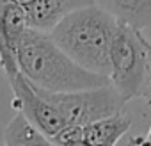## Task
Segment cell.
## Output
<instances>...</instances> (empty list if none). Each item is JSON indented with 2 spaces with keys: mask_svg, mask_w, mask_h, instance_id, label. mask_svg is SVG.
Returning a JSON list of instances; mask_svg holds the SVG:
<instances>
[{
  "mask_svg": "<svg viewBox=\"0 0 151 146\" xmlns=\"http://www.w3.org/2000/svg\"><path fill=\"white\" fill-rule=\"evenodd\" d=\"M135 141H140V142H146V144H151V126H149V130H147V135H146L144 139H135Z\"/></svg>",
  "mask_w": 151,
  "mask_h": 146,
  "instance_id": "13",
  "label": "cell"
},
{
  "mask_svg": "<svg viewBox=\"0 0 151 146\" xmlns=\"http://www.w3.org/2000/svg\"><path fill=\"white\" fill-rule=\"evenodd\" d=\"M52 144H86V128H84V125L66 123L52 137Z\"/></svg>",
  "mask_w": 151,
  "mask_h": 146,
  "instance_id": "11",
  "label": "cell"
},
{
  "mask_svg": "<svg viewBox=\"0 0 151 146\" xmlns=\"http://www.w3.org/2000/svg\"><path fill=\"white\" fill-rule=\"evenodd\" d=\"M30 27L25 6L13 0H0V55H18V45Z\"/></svg>",
  "mask_w": 151,
  "mask_h": 146,
  "instance_id": "6",
  "label": "cell"
},
{
  "mask_svg": "<svg viewBox=\"0 0 151 146\" xmlns=\"http://www.w3.org/2000/svg\"><path fill=\"white\" fill-rule=\"evenodd\" d=\"M4 75H6L9 87L13 91V96H14L11 107L14 111L23 112L52 141V137L68 123L64 119V116L60 114V111L36 91V87L30 84V80L23 75L20 66L4 71Z\"/></svg>",
  "mask_w": 151,
  "mask_h": 146,
  "instance_id": "5",
  "label": "cell"
},
{
  "mask_svg": "<svg viewBox=\"0 0 151 146\" xmlns=\"http://www.w3.org/2000/svg\"><path fill=\"white\" fill-rule=\"evenodd\" d=\"M36 91L50 103H53L68 123L75 125H89L96 119L117 114L126 105V100L110 82L98 87H87L77 91L53 93L41 87H36Z\"/></svg>",
  "mask_w": 151,
  "mask_h": 146,
  "instance_id": "4",
  "label": "cell"
},
{
  "mask_svg": "<svg viewBox=\"0 0 151 146\" xmlns=\"http://www.w3.org/2000/svg\"><path fill=\"white\" fill-rule=\"evenodd\" d=\"M144 100H146V102H147V103L151 105V95H147V96H144Z\"/></svg>",
  "mask_w": 151,
  "mask_h": 146,
  "instance_id": "15",
  "label": "cell"
},
{
  "mask_svg": "<svg viewBox=\"0 0 151 146\" xmlns=\"http://www.w3.org/2000/svg\"><path fill=\"white\" fill-rule=\"evenodd\" d=\"M146 71L147 52L142 30L119 22L110 48V84L126 102L142 98Z\"/></svg>",
  "mask_w": 151,
  "mask_h": 146,
  "instance_id": "3",
  "label": "cell"
},
{
  "mask_svg": "<svg viewBox=\"0 0 151 146\" xmlns=\"http://www.w3.org/2000/svg\"><path fill=\"white\" fill-rule=\"evenodd\" d=\"M13 2H16V4H20V6H25V7H27L30 2H34V0H13Z\"/></svg>",
  "mask_w": 151,
  "mask_h": 146,
  "instance_id": "14",
  "label": "cell"
},
{
  "mask_svg": "<svg viewBox=\"0 0 151 146\" xmlns=\"http://www.w3.org/2000/svg\"><path fill=\"white\" fill-rule=\"evenodd\" d=\"M96 0H34L25 9L32 29L50 32L64 16L75 9L94 4Z\"/></svg>",
  "mask_w": 151,
  "mask_h": 146,
  "instance_id": "7",
  "label": "cell"
},
{
  "mask_svg": "<svg viewBox=\"0 0 151 146\" xmlns=\"http://www.w3.org/2000/svg\"><path fill=\"white\" fill-rule=\"evenodd\" d=\"M4 142L6 144H14V146H22V144H27V146L52 144V141L20 111L6 126Z\"/></svg>",
  "mask_w": 151,
  "mask_h": 146,
  "instance_id": "10",
  "label": "cell"
},
{
  "mask_svg": "<svg viewBox=\"0 0 151 146\" xmlns=\"http://www.w3.org/2000/svg\"><path fill=\"white\" fill-rule=\"evenodd\" d=\"M18 64L30 84L53 93L98 87L110 82L107 75L75 62L50 32L32 27L27 29L18 45Z\"/></svg>",
  "mask_w": 151,
  "mask_h": 146,
  "instance_id": "1",
  "label": "cell"
},
{
  "mask_svg": "<svg viewBox=\"0 0 151 146\" xmlns=\"http://www.w3.org/2000/svg\"><path fill=\"white\" fill-rule=\"evenodd\" d=\"M117 22L132 25L139 30L151 27V0H96Z\"/></svg>",
  "mask_w": 151,
  "mask_h": 146,
  "instance_id": "9",
  "label": "cell"
},
{
  "mask_svg": "<svg viewBox=\"0 0 151 146\" xmlns=\"http://www.w3.org/2000/svg\"><path fill=\"white\" fill-rule=\"evenodd\" d=\"M117 25V18L94 2L64 16L50 30V36L75 62L109 77Z\"/></svg>",
  "mask_w": 151,
  "mask_h": 146,
  "instance_id": "2",
  "label": "cell"
},
{
  "mask_svg": "<svg viewBox=\"0 0 151 146\" xmlns=\"http://www.w3.org/2000/svg\"><path fill=\"white\" fill-rule=\"evenodd\" d=\"M132 116L126 114L124 111L96 119L89 125H84L86 128V144H105L112 146L117 144L123 135L132 128Z\"/></svg>",
  "mask_w": 151,
  "mask_h": 146,
  "instance_id": "8",
  "label": "cell"
},
{
  "mask_svg": "<svg viewBox=\"0 0 151 146\" xmlns=\"http://www.w3.org/2000/svg\"><path fill=\"white\" fill-rule=\"evenodd\" d=\"M144 45H146V52H147V71H146V84L142 89V98L151 95V41L144 36Z\"/></svg>",
  "mask_w": 151,
  "mask_h": 146,
  "instance_id": "12",
  "label": "cell"
}]
</instances>
